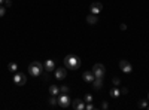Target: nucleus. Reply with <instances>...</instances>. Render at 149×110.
<instances>
[{"instance_id":"obj_17","label":"nucleus","mask_w":149,"mask_h":110,"mask_svg":"<svg viewBox=\"0 0 149 110\" xmlns=\"http://www.w3.org/2000/svg\"><path fill=\"white\" fill-rule=\"evenodd\" d=\"M8 68H9L10 71H14V73H15V71L18 70V64H17V63H10V64L8 66Z\"/></svg>"},{"instance_id":"obj_22","label":"nucleus","mask_w":149,"mask_h":110,"mask_svg":"<svg viewBox=\"0 0 149 110\" xmlns=\"http://www.w3.org/2000/svg\"><path fill=\"white\" fill-rule=\"evenodd\" d=\"M85 109H86V110H93V109H94V106H93L91 103H85Z\"/></svg>"},{"instance_id":"obj_16","label":"nucleus","mask_w":149,"mask_h":110,"mask_svg":"<svg viewBox=\"0 0 149 110\" xmlns=\"http://www.w3.org/2000/svg\"><path fill=\"white\" fill-rule=\"evenodd\" d=\"M49 104H51V106H55V104H58V97H57V95H52L51 98H49Z\"/></svg>"},{"instance_id":"obj_25","label":"nucleus","mask_w":149,"mask_h":110,"mask_svg":"<svg viewBox=\"0 0 149 110\" xmlns=\"http://www.w3.org/2000/svg\"><path fill=\"white\" fill-rule=\"evenodd\" d=\"M113 83H115V85H119V79L115 77V79H113Z\"/></svg>"},{"instance_id":"obj_30","label":"nucleus","mask_w":149,"mask_h":110,"mask_svg":"<svg viewBox=\"0 0 149 110\" xmlns=\"http://www.w3.org/2000/svg\"><path fill=\"white\" fill-rule=\"evenodd\" d=\"M148 109H149V106H148Z\"/></svg>"},{"instance_id":"obj_21","label":"nucleus","mask_w":149,"mask_h":110,"mask_svg":"<svg viewBox=\"0 0 149 110\" xmlns=\"http://www.w3.org/2000/svg\"><path fill=\"white\" fill-rule=\"evenodd\" d=\"M5 14H6V8L3 5H0V18L5 17Z\"/></svg>"},{"instance_id":"obj_5","label":"nucleus","mask_w":149,"mask_h":110,"mask_svg":"<svg viewBox=\"0 0 149 110\" xmlns=\"http://www.w3.org/2000/svg\"><path fill=\"white\" fill-rule=\"evenodd\" d=\"M72 104V100H70V97L67 95V94H61L60 97H58V106H61V107H69Z\"/></svg>"},{"instance_id":"obj_2","label":"nucleus","mask_w":149,"mask_h":110,"mask_svg":"<svg viewBox=\"0 0 149 110\" xmlns=\"http://www.w3.org/2000/svg\"><path fill=\"white\" fill-rule=\"evenodd\" d=\"M42 71H43V64L39 63V61H33V63L29 66V75L30 76H40L42 75Z\"/></svg>"},{"instance_id":"obj_8","label":"nucleus","mask_w":149,"mask_h":110,"mask_svg":"<svg viewBox=\"0 0 149 110\" xmlns=\"http://www.w3.org/2000/svg\"><path fill=\"white\" fill-rule=\"evenodd\" d=\"M66 76H67L66 67H58V68H55V79H58V80H63Z\"/></svg>"},{"instance_id":"obj_19","label":"nucleus","mask_w":149,"mask_h":110,"mask_svg":"<svg viewBox=\"0 0 149 110\" xmlns=\"http://www.w3.org/2000/svg\"><path fill=\"white\" fill-rule=\"evenodd\" d=\"M84 101H85V103H93V95H91V94H86L85 98H84Z\"/></svg>"},{"instance_id":"obj_4","label":"nucleus","mask_w":149,"mask_h":110,"mask_svg":"<svg viewBox=\"0 0 149 110\" xmlns=\"http://www.w3.org/2000/svg\"><path fill=\"white\" fill-rule=\"evenodd\" d=\"M27 82V76L24 75V73H15V76H14V83L18 85V86H24Z\"/></svg>"},{"instance_id":"obj_9","label":"nucleus","mask_w":149,"mask_h":110,"mask_svg":"<svg viewBox=\"0 0 149 110\" xmlns=\"http://www.w3.org/2000/svg\"><path fill=\"white\" fill-rule=\"evenodd\" d=\"M43 68L48 71V73H51L55 70V63H54V59H46L45 63H43Z\"/></svg>"},{"instance_id":"obj_29","label":"nucleus","mask_w":149,"mask_h":110,"mask_svg":"<svg viewBox=\"0 0 149 110\" xmlns=\"http://www.w3.org/2000/svg\"><path fill=\"white\" fill-rule=\"evenodd\" d=\"M148 100H149V94H148Z\"/></svg>"},{"instance_id":"obj_15","label":"nucleus","mask_w":149,"mask_h":110,"mask_svg":"<svg viewBox=\"0 0 149 110\" xmlns=\"http://www.w3.org/2000/svg\"><path fill=\"white\" fill-rule=\"evenodd\" d=\"M49 94L51 95H58L60 94V88L57 86V85H51V86H49Z\"/></svg>"},{"instance_id":"obj_6","label":"nucleus","mask_w":149,"mask_h":110,"mask_svg":"<svg viewBox=\"0 0 149 110\" xmlns=\"http://www.w3.org/2000/svg\"><path fill=\"white\" fill-rule=\"evenodd\" d=\"M119 68H121L124 73H131V71H133V67H131V64L128 63L127 59H121V61H119Z\"/></svg>"},{"instance_id":"obj_23","label":"nucleus","mask_w":149,"mask_h":110,"mask_svg":"<svg viewBox=\"0 0 149 110\" xmlns=\"http://www.w3.org/2000/svg\"><path fill=\"white\" fill-rule=\"evenodd\" d=\"M12 6V2L10 0H5V8H10Z\"/></svg>"},{"instance_id":"obj_26","label":"nucleus","mask_w":149,"mask_h":110,"mask_svg":"<svg viewBox=\"0 0 149 110\" xmlns=\"http://www.w3.org/2000/svg\"><path fill=\"white\" fill-rule=\"evenodd\" d=\"M102 107H103V109H107V107H109V104H107V103H106V101H104V103H103V104H102Z\"/></svg>"},{"instance_id":"obj_7","label":"nucleus","mask_w":149,"mask_h":110,"mask_svg":"<svg viewBox=\"0 0 149 110\" xmlns=\"http://www.w3.org/2000/svg\"><path fill=\"white\" fill-rule=\"evenodd\" d=\"M72 106L74 110H85V101L81 100V98H74L72 101Z\"/></svg>"},{"instance_id":"obj_1","label":"nucleus","mask_w":149,"mask_h":110,"mask_svg":"<svg viewBox=\"0 0 149 110\" xmlns=\"http://www.w3.org/2000/svg\"><path fill=\"white\" fill-rule=\"evenodd\" d=\"M81 58L74 54H69L64 57V67L69 70H78L81 67Z\"/></svg>"},{"instance_id":"obj_27","label":"nucleus","mask_w":149,"mask_h":110,"mask_svg":"<svg viewBox=\"0 0 149 110\" xmlns=\"http://www.w3.org/2000/svg\"><path fill=\"white\" fill-rule=\"evenodd\" d=\"M121 92H122V94H127V92H128V89H127V88H122V89H121Z\"/></svg>"},{"instance_id":"obj_11","label":"nucleus","mask_w":149,"mask_h":110,"mask_svg":"<svg viewBox=\"0 0 149 110\" xmlns=\"http://www.w3.org/2000/svg\"><path fill=\"white\" fill-rule=\"evenodd\" d=\"M91 83H93V88L94 89H102L103 88V77H95Z\"/></svg>"},{"instance_id":"obj_18","label":"nucleus","mask_w":149,"mask_h":110,"mask_svg":"<svg viewBox=\"0 0 149 110\" xmlns=\"http://www.w3.org/2000/svg\"><path fill=\"white\" fill-rule=\"evenodd\" d=\"M148 106H149L148 104V100H140L139 101V107L140 109H148Z\"/></svg>"},{"instance_id":"obj_13","label":"nucleus","mask_w":149,"mask_h":110,"mask_svg":"<svg viewBox=\"0 0 149 110\" xmlns=\"http://www.w3.org/2000/svg\"><path fill=\"white\" fill-rule=\"evenodd\" d=\"M86 22L91 24V26H94V24L98 22V17H97L95 14H90L88 17H86Z\"/></svg>"},{"instance_id":"obj_28","label":"nucleus","mask_w":149,"mask_h":110,"mask_svg":"<svg viewBox=\"0 0 149 110\" xmlns=\"http://www.w3.org/2000/svg\"><path fill=\"white\" fill-rule=\"evenodd\" d=\"M3 2H5V0H0V5H3Z\"/></svg>"},{"instance_id":"obj_3","label":"nucleus","mask_w":149,"mask_h":110,"mask_svg":"<svg viewBox=\"0 0 149 110\" xmlns=\"http://www.w3.org/2000/svg\"><path fill=\"white\" fill-rule=\"evenodd\" d=\"M91 71L94 73V76H95V77H103V76H104V73H106V68H104L103 64L97 63V64L93 66V70H91Z\"/></svg>"},{"instance_id":"obj_14","label":"nucleus","mask_w":149,"mask_h":110,"mask_svg":"<svg viewBox=\"0 0 149 110\" xmlns=\"http://www.w3.org/2000/svg\"><path fill=\"white\" fill-rule=\"evenodd\" d=\"M109 95L112 97V98H118V97L121 95V89L119 88H112L110 92H109Z\"/></svg>"},{"instance_id":"obj_20","label":"nucleus","mask_w":149,"mask_h":110,"mask_svg":"<svg viewBox=\"0 0 149 110\" xmlns=\"http://www.w3.org/2000/svg\"><path fill=\"white\" fill-rule=\"evenodd\" d=\"M60 94H69V86H66V85H64V86H61L60 88Z\"/></svg>"},{"instance_id":"obj_12","label":"nucleus","mask_w":149,"mask_h":110,"mask_svg":"<svg viewBox=\"0 0 149 110\" xmlns=\"http://www.w3.org/2000/svg\"><path fill=\"white\" fill-rule=\"evenodd\" d=\"M82 79H84L85 82H93V80L95 79V76H94L93 71H85L84 75H82Z\"/></svg>"},{"instance_id":"obj_10","label":"nucleus","mask_w":149,"mask_h":110,"mask_svg":"<svg viewBox=\"0 0 149 110\" xmlns=\"http://www.w3.org/2000/svg\"><path fill=\"white\" fill-rule=\"evenodd\" d=\"M102 9H103V5L100 3V2H95V3H93L91 5V14H95V15H98L102 12Z\"/></svg>"},{"instance_id":"obj_24","label":"nucleus","mask_w":149,"mask_h":110,"mask_svg":"<svg viewBox=\"0 0 149 110\" xmlns=\"http://www.w3.org/2000/svg\"><path fill=\"white\" fill-rule=\"evenodd\" d=\"M119 28H121V30H127V26H125V24H121Z\"/></svg>"}]
</instances>
